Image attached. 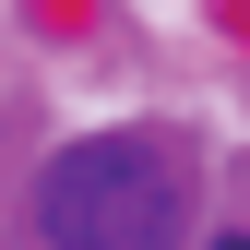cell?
<instances>
[{"instance_id": "obj_1", "label": "cell", "mask_w": 250, "mask_h": 250, "mask_svg": "<svg viewBox=\"0 0 250 250\" xmlns=\"http://www.w3.org/2000/svg\"><path fill=\"white\" fill-rule=\"evenodd\" d=\"M191 179L155 131H83L36 167V238L48 250H179Z\"/></svg>"}, {"instance_id": "obj_2", "label": "cell", "mask_w": 250, "mask_h": 250, "mask_svg": "<svg viewBox=\"0 0 250 250\" xmlns=\"http://www.w3.org/2000/svg\"><path fill=\"white\" fill-rule=\"evenodd\" d=\"M214 250H250V238H238V227H214Z\"/></svg>"}]
</instances>
